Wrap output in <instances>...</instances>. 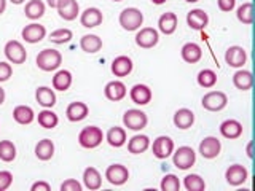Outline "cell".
Segmentation results:
<instances>
[{
	"label": "cell",
	"instance_id": "6da1fadb",
	"mask_svg": "<svg viewBox=\"0 0 255 191\" xmlns=\"http://www.w3.org/2000/svg\"><path fill=\"white\" fill-rule=\"evenodd\" d=\"M37 67L43 72H53L56 69H59L61 62H62V56L58 50H53V48H45L38 54H37Z\"/></svg>",
	"mask_w": 255,
	"mask_h": 191
},
{
	"label": "cell",
	"instance_id": "7a4b0ae2",
	"mask_svg": "<svg viewBox=\"0 0 255 191\" xmlns=\"http://www.w3.org/2000/svg\"><path fill=\"white\" fill-rule=\"evenodd\" d=\"M143 22V13L139 10V8H125V10L120 13V26H122L125 30L132 32L137 30Z\"/></svg>",
	"mask_w": 255,
	"mask_h": 191
},
{
	"label": "cell",
	"instance_id": "3957f363",
	"mask_svg": "<svg viewBox=\"0 0 255 191\" xmlns=\"http://www.w3.org/2000/svg\"><path fill=\"white\" fill-rule=\"evenodd\" d=\"M104 140V134L98 126H86L78 134V143L83 148H96Z\"/></svg>",
	"mask_w": 255,
	"mask_h": 191
},
{
	"label": "cell",
	"instance_id": "277c9868",
	"mask_svg": "<svg viewBox=\"0 0 255 191\" xmlns=\"http://www.w3.org/2000/svg\"><path fill=\"white\" fill-rule=\"evenodd\" d=\"M172 155V163L180 171H187L196 163V153L191 147H179Z\"/></svg>",
	"mask_w": 255,
	"mask_h": 191
},
{
	"label": "cell",
	"instance_id": "5b68a950",
	"mask_svg": "<svg viewBox=\"0 0 255 191\" xmlns=\"http://www.w3.org/2000/svg\"><path fill=\"white\" fill-rule=\"evenodd\" d=\"M147 123H148L147 115L139 108L126 110L123 115V124L131 131H140L147 126Z\"/></svg>",
	"mask_w": 255,
	"mask_h": 191
},
{
	"label": "cell",
	"instance_id": "8992f818",
	"mask_svg": "<svg viewBox=\"0 0 255 191\" xmlns=\"http://www.w3.org/2000/svg\"><path fill=\"white\" fill-rule=\"evenodd\" d=\"M201 103H203V107L209 111H220L227 107L228 97H227V94L222 91H211L203 96Z\"/></svg>",
	"mask_w": 255,
	"mask_h": 191
},
{
	"label": "cell",
	"instance_id": "52a82bcc",
	"mask_svg": "<svg viewBox=\"0 0 255 191\" xmlns=\"http://www.w3.org/2000/svg\"><path fill=\"white\" fill-rule=\"evenodd\" d=\"M3 51H5L6 59L13 64H24L27 59L26 48H24L22 43L18 42V40H10V42H6Z\"/></svg>",
	"mask_w": 255,
	"mask_h": 191
},
{
	"label": "cell",
	"instance_id": "ba28073f",
	"mask_svg": "<svg viewBox=\"0 0 255 191\" xmlns=\"http://www.w3.org/2000/svg\"><path fill=\"white\" fill-rule=\"evenodd\" d=\"M151 151H153L155 158L158 159H166L172 155L174 151V140L167 135H159L153 140V145H151Z\"/></svg>",
	"mask_w": 255,
	"mask_h": 191
},
{
	"label": "cell",
	"instance_id": "9c48e42d",
	"mask_svg": "<svg viewBox=\"0 0 255 191\" xmlns=\"http://www.w3.org/2000/svg\"><path fill=\"white\" fill-rule=\"evenodd\" d=\"M106 179L112 185L120 187L129 179V171H128V167H125L123 164H112L106 169Z\"/></svg>",
	"mask_w": 255,
	"mask_h": 191
},
{
	"label": "cell",
	"instance_id": "30bf717a",
	"mask_svg": "<svg viewBox=\"0 0 255 191\" xmlns=\"http://www.w3.org/2000/svg\"><path fill=\"white\" fill-rule=\"evenodd\" d=\"M220 150H222V143L217 137H204L199 143V153H201L203 158L206 159H214L220 155Z\"/></svg>",
	"mask_w": 255,
	"mask_h": 191
},
{
	"label": "cell",
	"instance_id": "8fae6325",
	"mask_svg": "<svg viewBox=\"0 0 255 191\" xmlns=\"http://www.w3.org/2000/svg\"><path fill=\"white\" fill-rule=\"evenodd\" d=\"M56 10L64 21H74L80 14V6L77 0H58Z\"/></svg>",
	"mask_w": 255,
	"mask_h": 191
},
{
	"label": "cell",
	"instance_id": "7c38bea8",
	"mask_svg": "<svg viewBox=\"0 0 255 191\" xmlns=\"http://www.w3.org/2000/svg\"><path fill=\"white\" fill-rule=\"evenodd\" d=\"M247 61V53L243 46H230L225 51V62L233 69H241Z\"/></svg>",
	"mask_w": 255,
	"mask_h": 191
},
{
	"label": "cell",
	"instance_id": "4fadbf2b",
	"mask_svg": "<svg viewBox=\"0 0 255 191\" xmlns=\"http://www.w3.org/2000/svg\"><path fill=\"white\" fill-rule=\"evenodd\" d=\"M158 40H159V34L153 27H143L135 34V43L140 48H145V50L153 48L158 43Z\"/></svg>",
	"mask_w": 255,
	"mask_h": 191
},
{
	"label": "cell",
	"instance_id": "5bb4252c",
	"mask_svg": "<svg viewBox=\"0 0 255 191\" xmlns=\"http://www.w3.org/2000/svg\"><path fill=\"white\" fill-rule=\"evenodd\" d=\"M247 177H249V172H247V169L244 166L241 164H233L230 166L227 172H225V179H227V183L231 187H239L243 185V183L247 180Z\"/></svg>",
	"mask_w": 255,
	"mask_h": 191
},
{
	"label": "cell",
	"instance_id": "9a60e30c",
	"mask_svg": "<svg viewBox=\"0 0 255 191\" xmlns=\"http://www.w3.org/2000/svg\"><path fill=\"white\" fill-rule=\"evenodd\" d=\"M21 37L26 40L27 43H38L46 37V29H45V26H42V24L32 22L22 29Z\"/></svg>",
	"mask_w": 255,
	"mask_h": 191
},
{
	"label": "cell",
	"instance_id": "2e32d148",
	"mask_svg": "<svg viewBox=\"0 0 255 191\" xmlns=\"http://www.w3.org/2000/svg\"><path fill=\"white\" fill-rule=\"evenodd\" d=\"M102 21H104V14L99 8H96V6L86 8V10L80 14V22H82V26L86 29L98 27L99 24H102Z\"/></svg>",
	"mask_w": 255,
	"mask_h": 191
},
{
	"label": "cell",
	"instance_id": "e0dca14e",
	"mask_svg": "<svg viewBox=\"0 0 255 191\" xmlns=\"http://www.w3.org/2000/svg\"><path fill=\"white\" fill-rule=\"evenodd\" d=\"M187 24L190 29L193 30H203L207 24H209V16L201 8H195V10L188 11L187 14Z\"/></svg>",
	"mask_w": 255,
	"mask_h": 191
},
{
	"label": "cell",
	"instance_id": "ac0fdd59",
	"mask_svg": "<svg viewBox=\"0 0 255 191\" xmlns=\"http://www.w3.org/2000/svg\"><path fill=\"white\" fill-rule=\"evenodd\" d=\"M129 97L134 103H137V105H147V103L151 100V97H153V94H151V90L147 85L137 83L131 88Z\"/></svg>",
	"mask_w": 255,
	"mask_h": 191
},
{
	"label": "cell",
	"instance_id": "d6986e66",
	"mask_svg": "<svg viewBox=\"0 0 255 191\" xmlns=\"http://www.w3.org/2000/svg\"><path fill=\"white\" fill-rule=\"evenodd\" d=\"M132 59L129 58V56H118V58L114 59V62H112V74H114L115 77H128L132 72Z\"/></svg>",
	"mask_w": 255,
	"mask_h": 191
},
{
	"label": "cell",
	"instance_id": "ffe728a7",
	"mask_svg": "<svg viewBox=\"0 0 255 191\" xmlns=\"http://www.w3.org/2000/svg\"><path fill=\"white\" fill-rule=\"evenodd\" d=\"M126 86L123 82H118V80H114V82H109L104 88V94L106 97L112 102H118L122 100L125 96H126Z\"/></svg>",
	"mask_w": 255,
	"mask_h": 191
},
{
	"label": "cell",
	"instance_id": "44dd1931",
	"mask_svg": "<svg viewBox=\"0 0 255 191\" xmlns=\"http://www.w3.org/2000/svg\"><path fill=\"white\" fill-rule=\"evenodd\" d=\"M90 113V108L85 102H72L69 103V107L66 110V115H67V119L72 123H77V121H82L85 119Z\"/></svg>",
	"mask_w": 255,
	"mask_h": 191
},
{
	"label": "cell",
	"instance_id": "7402d4cb",
	"mask_svg": "<svg viewBox=\"0 0 255 191\" xmlns=\"http://www.w3.org/2000/svg\"><path fill=\"white\" fill-rule=\"evenodd\" d=\"M220 134L230 140L238 139V137H241V134H243V124L239 123L238 119H225V121L220 124Z\"/></svg>",
	"mask_w": 255,
	"mask_h": 191
},
{
	"label": "cell",
	"instance_id": "603a6c76",
	"mask_svg": "<svg viewBox=\"0 0 255 191\" xmlns=\"http://www.w3.org/2000/svg\"><path fill=\"white\" fill-rule=\"evenodd\" d=\"M158 29L163 32L164 35H171L177 29V14L172 11H166L159 16L158 19Z\"/></svg>",
	"mask_w": 255,
	"mask_h": 191
},
{
	"label": "cell",
	"instance_id": "cb8c5ba5",
	"mask_svg": "<svg viewBox=\"0 0 255 191\" xmlns=\"http://www.w3.org/2000/svg\"><path fill=\"white\" fill-rule=\"evenodd\" d=\"M180 56L182 59L188 62V64H196L199 59L203 58V51H201V46L198 43H193V42H188L182 46L180 50Z\"/></svg>",
	"mask_w": 255,
	"mask_h": 191
},
{
	"label": "cell",
	"instance_id": "d4e9b609",
	"mask_svg": "<svg viewBox=\"0 0 255 191\" xmlns=\"http://www.w3.org/2000/svg\"><path fill=\"white\" fill-rule=\"evenodd\" d=\"M195 123V113L190 108H179L174 113V124L179 129H188Z\"/></svg>",
	"mask_w": 255,
	"mask_h": 191
},
{
	"label": "cell",
	"instance_id": "484cf974",
	"mask_svg": "<svg viewBox=\"0 0 255 191\" xmlns=\"http://www.w3.org/2000/svg\"><path fill=\"white\" fill-rule=\"evenodd\" d=\"M148 147H150V139L143 134L134 135V137H131L129 142H128V151L132 155H140L143 151H147Z\"/></svg>",
	"mask_w": 255,
	"mask_h": 191
},
{
	"label": "cell",
	"instance_id": "4316f807",
	"mask_svg": "<svg viewBox=\"0 0 255 191\" xmlns=\"http://www.w3.org/2000/svg\"><path fill=\"white\" fill-rule=\"evenodd\" d=\"M35 99L42 107L51 108V107H54V103H56V94H54V91L51 90V88L40 86V88H37V91H35Z\"/></svg>",
	"mask_w": 255,
	"mask_h": 191
},
{
	"label": "cell",
	"instance_id": "83f0119b",
	"mask_svg": "<svg viewBox=\"0 0 255 191\" xmlns=\"http://www.w3.org/2000/svg\"><path fill=\"white\" fill-rule=\"evenodd\" d=\"M233 85L239 91H249L254 85V77L249 70H238L233 75Z\"/></svg>",
	"mask_w": 255,
	"mask_h": 191
},
{
	"label": "cell",
	"instance_id": "f1b7e54d",
	"mask_svg": "<svg viewBox=\"0 0 255 191\" xmlns=\"http://www.w3.org/2000/svg\"><path fill=\"white\" fill-rule=\"evenodd\" d=\"M83 183L88 190H99L102 185V177L96 167H86L83 172Z\"/></svg>",
	"mask_w": 255,
	"mask_h": 191
},
{
	"label": "cell",
	"instance_id": "f546056e",
	"mask_svg": "<svg viewBox=\"0 0 255 191\" xmlns=\"http://www.w3.org/2000/svg\"><path fill=\"white\" fill-rule=\"evenodd\" d=\"M13 119L18 124H30L35 119V113L29 105H18L13 110Z\"/></svg>",
	"mask_w": 255,
	"mask_h": 191
},
{
	"label": "cell",
	"instance_id": "4dcf8cb0",
	"mask_svg": "<svg viewBox=\"0 0 255 191\" xmlns=\"http://www.w3.org/2000/svg\"><path fill=\"white\" fill-rule=\"evenodd\" d=\"M106 139H107L110 147L120 148V147H123L126 143V131L123 129V127H120V126H114V127H110V129H109Z\"/></svg>",
	"mask_w": 255,
	"mask_h": 191
},
{
	"label": "cell",
	"instance_id": "1f68e13d",
	"mask_svg": "<svg viewBox=\"0 0 255 191\" xmlns=\"http://www.w3.org/2000/svg\"><path fill=\"white\" fill-rule=\"evenodd\" d=\"M80 46H82V50L85 53L94 54L102 48V40L94 34H88V35H83L82 38H80Z\"/></svg>",
	"mask_w": 255,
	"mask_h": 191
},
{
	"label": "cell",
	"instance_id": "d6a6232c",
	"mask_svg": "<svg viewBox=\"0 0 255 191\" xmlns=\"http://www.w3.org/2000/svg\"><path fill=\"white\" fill-rule=\"evenodd\" d=\"M54 155V143L50 139H43L40 140L35 145V156L40 159V161H48L51 159Z\"/></svg>",
	"mask_w": 255,
	"mask_h": 191
},
{
	"label": "cell",
	"instance_id": "836d02e7",
	"mask_svg": "<svg viewBox=\"0 0 255 191\" xmlns=\"http://www.w3.org/2000/svg\"><path fill=\"white\" fill-rule=\"evenodd\" d=\"M37 121H38V124H40V126L45 127V129H53V127L58 126L59 118H58V115H56L53 110L45 108V110H42V111H40V113H38Z\"/></svg>",
	"mask_w": 255,
	"mask_h": 191
},
{
	"label": "cell",
	"instance_id": "e575fe53",
	"mask_svg": "<svg viewBox=\"0 0 255 191\" xmlns=\"http://www.w3.org/2000/svg\"><path fill=\"white\" fill-rule=\"evenodd\" d=\"M72 86V74L69 70H59L53 77V88L58 91H67Z\"/></svg>",
	"mask_w": 255,
	"mask_h": 191
},
{
	"label": "cell",
	"instance_id": "d590c367",
	"mask_svg": "<svg viewBox=\"0 0 255 191\" xmlns=\"http://www.w3.org/2000/svg\"><path fill=\"white\" fill-rule=\"evenodd\" d=\"M24 13L29 19H40L45 14V3L42 0H29L24 8Z\"/></svg>",
	"mask_w": 255,
	"mask_h": 191
},
{
	"label": "cell",
	"instance_id": "8d00e7d4",
	"mask_svg": "<svg viewBox=\"0 0 255 191\" xmlns=\"http://www.w3.org/2000/svg\"><path fill=\"white\" fill-rule=\"evenodd\" d=\"M198 85L201 88H206V90H209V88H214L215 83H217V74L212 70V69H203L199 70L198 74Z\"/></svg>",
	"mask_w": 255,
	"mask_h": 191
},
{
	"label": "cell",
	"instance_id": "74e56055",
	"mask_svg": "<svg viewBox=\"0 0 255 191\" xmlns=\"http://www.w3.org/2000/svg\"><path fill=\"white\" fill-rule=\"evenodd\" d=\"M16 158V147L11 140H0V159L5 163H11Z\"/></svg>",
	"mask_w": 255,
	"mask_h": 191
},
{
	"label": "cell",
	"instance_id": "f35d334b",
	"mask_svg": "<svg viewBox=\"0 0 255 191\" xmlns=\"http://www.w3.org/2000/svg\"><path fill=\"white\" fill-rule=\"evenodd\" d=\"M183 187L187 191H204L206 183L198 174H190L183 179Z\"/></svg>",
	"mask_w": 255,
	"mask_h": 191
},
{
	"label": "cell",
	"instance_id": "ab89813d",
	"mask_svg": "<svg viewBox=\"0 0 255 191\" xmlns=\"http://www.w3.org/2000/svg\"><path fill=\"white\" fill-rule=\"evenodd\" d=\"M74 34H72L70 29H56L50 34V42L56 43V45H64V43H69Z\"/></svg>",
	"mask_w": 255,
	"mask_h": 191
},
{
	"label": "cell",
	"instance_id": "60d3db41",
	"mask_svg": "<svg viewBox=\"0 0 255 191\" xmlns=\"http://www.w3.org/2000/svg\"><path fill=\"white\" fill-rule=\"evenodd\" d=\"M236 18L243 24H252L254 21V6L251 2H246L236 10Z\"/></svg>",
	"mask_w": 255,
	"mask_h": 191
},
{
	"label": "cell",
	"instance_id": "b9f144b4",
	"mask_svg": "<svg viewBox=\"0 0 255 191\" xmlns=\"http://www.w3.org/2000/svg\"><path fill=\"white\" fill-rule=\"evenodd\" d=\"M159 188L163 191H179L180 190V180L177 175L174 174H167L161 179V183H159Z\"/></svg>",
	"mask_w": 255,
	"mask_h": 191
},
{
	"label": "cell",
	"instance_id": "7bdbcfd3",
	"mask_svg": "<svg viewBox=\"0 0 255 191\" xmlns=\"http://www.w3.org/2000/svg\"><path fill=\"white\" fill-rule=\"evenodd\" d=\"M13 174L10 171H0V191H5L11 187Z\"/></svg>",
	"mask_w": 255,
	"mask_h": 191
},
{
	"label": "cell",
	"instance_id": "ee69618b",
	"mask_svg": "<svg viewBox=\"0 0 255 191\" xmlns=\"http://www.w3.org/2000/svg\"><path fill=\"white\" fill-rule=\"evenodd\" d=\"M82 183L74 179H69L61 185V191H82Z\"/></svg>",
	"mask_w": 255,
	"mask_h": 191
},
{
	"label": "cell",
	"instance_id": "f6af8a7d",
	"mask_svg": "<svg viewBox=\"0 0 255 191\" xmlns=\"http://www.w3.org/2000/svg\"><path fill=\"white\" fill-rule=\"evenodd\" d=\"M13 74V69L8 62H0V83L6 82V80H10Z\"/></svg>",
	"mask_w": 255,
	"mask_h": 191
},
{
	"label": "cell",
	"instance_id": "bcb514c9",
	"mask_svg": "<svg viewBox=\"0 0 255 191\" xmlns=\"http://www.w3.org/2000/svg\"><path fill=\"white\" fill-rule=\"evenodd\" d=\"M217 5H219V8L222 11L228 13V11H231L235 8L236 0H217Z\"/></svg>",
	"mask_w": 255,
	"mask_h": 191
},
{
	"label": "cell",
	"instance_id": "7dc6e473",
	"mask_svg": "<svg viewBox=\"0 0 255 191\" xmlns=\"http://www.w3.org/2000/svg\"><path fill=\"white\" fill-rule=\"evenodd\" d=\"M32 191H50L51 187H50V183H46V182H35L34 185L30 187Z\"/></svg>",
	"mask_w": 255,
	"mask_h": 191
},
{
	"label": "cell",
	"instance_id": "c3c4849f",
	"mask_svg": "<svg viewBox=\"0 0 255 191\" xmlns=\"http://www.w3.org/2000/svg\"><path fill=\"white\" fill-rule=\"evenodd\" d=\"M3 102H5V90L0 86V105H2Z\"/></svg>",
	"mask_w": 255,
	"mask_h": 191
},
{
	"label": "cell",
	"instance_id": "681fc988",
	"mask_svg": "<svg viewBox=\"0 0 255 191\" xmlns=\"http://www.w3.org/2000/svg\"><path fill=\"white\" fill-rule=\"evenodd\" d=\"M5 8H6V0H0V14L5 11Z\"/></svg>",
	"mask_w": 255,
	"mask_h": 191
},
{
	"label": "cell",
	"instance_id": "f907efd6",
	"mask_svg": "<svg viewBox=\"0 0 255 191\" xmlns=\"http://www.w3.org/2000/svg\"><path fill=\"white\" fill-rule=\"evenodd\" d=\"M46 3L50 5L51 8H56V3H58V0H46Z\"/></svg>",
	"mask_w": 255,
	"mask_h": 191
},
{
	"label": "cell",
	"instance_id": "816d5d0a",
	"mask_svg": "<svg viewBox=\"0 0 255 191\" xmlns=\"http://www.w3.org/2000/svg\"><path fill=\"white\" fill-rule=\"evenodd\" d=\"M247 156L252 158V143H249V145H247Z\"/></svg>",
	"mask_w": 255,
	"mask_h": 191
},
{
	"label": "cell",
	"instance_id": "f5cc1de1",
	"mask_svg": "<svg viewBox=\"0 0 255 191\" xmlns=\"http://www.w3.org/2000/svg\"><path fill=\"white\" fill-rule=\"evenodd\" d=\"M151 2H153L155 5H163V3L166 2V0H151Z\"/></svg>",
	"mask_w": 255,
	"mask_h": 191
},
{
	"label": "cell",
	"instance_id": "db71d44e",
	"mask_svg": "<svg viewBox=\"0 0 255 191\" xmlns=\"http://www.w3.org/2000/svg\"><path fill=\"white\" fill-rule=\"evenodd\" d=\"M11 3H14V5H19V3H22V2H26V0H10Z\"/></svg>",
	"mask_w": 255,
	"mask_h": 191
},
{
	"label": "cell",
	"instance_id": "11a10c76",
	"mask_svg": "<svg viewBox=\"0 0 255 191\" xmlns=\"http://www.w3.org/2000/svg\"><path fill=\"white\" fill-rule=\"evenodd\" d=\"M185 2H188V3H195V2H198V0H185Z\"/></svg>",
	"mask_w": 255,
	"mask_h": 191
},
{
	"label": "cell",
	"instance_id": "9f6ffc18",
	"mask_svg": "<svg viewBox=\"0 0 255 191\" xmlns=\"http://www.w3.org/2000/svg\"><path fill=\"white\" fill-rule=\"evenodd\" d=\"M114 2H122V0H114Z\"/></svg>",
	"mask_w": 255,
	"mask_h": 191
}]
</instances>
